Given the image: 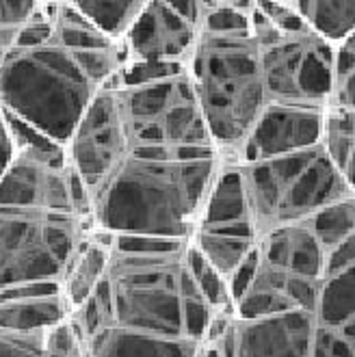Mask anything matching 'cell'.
I'll list each match as a JSON object with an SVG mask.
<instances>
[{
	"label": "cell",
	"mask_w": 355,
	"mask_h": 357,
	"mask_svg": "<svg viewBox=\"0 0 355 357\" xmlns=\"http://www.w3.org/2000/svg\"><path fill=\"white\" fill-rule=\"evenodd\" d=\"M308 357H355V327L329 329L315 325Z\"/></svg>",
	"instance_id": "cell-29"
},
{
	"label": "cell",
	"mask_w": 355,
	"mask_h": 357,
	"mask_svg": "<svg viewBox=\"0 0 355 357\" xmlns=\"http://www.w3.org/2000/svg\"><path fill=\"white\" fill-rule=\"evenodd\" d=\"M199 31L180 17L169 0H145L135 24L119 41L123 63H172L184 66Z\"/></svg>",
	"instance_id": "cell-13"
},
{
	"label": "cell",
	"mask_w": 355,
	"mask_h": 357,
	"mask_svg": "<svg viewBox=\"0 0 355 357\" xmlns=\"http://www.w3.org/2000/svg\"><path fill=\"white\" fill-rule=\"evenodd\" d=\"M184 262L189 266V273L193 275L206 305L211 307V314H219V312L234 314V299H232L227 282L197 254V249L189 241L184 245Z\"/></svg>",
	"instance_id": "cell-25"
},
{
	"label": "cell",
	"mask_w": 355,
	"mask_h": 357,
	"mask_svg": "<svg viewBox=\"0 0 355 357\" xmlns=\"http://www.w3.org/2000/svg\"><path fill=\"white\" fill-rule=\"evenodd\" d=\"M39 3L33 0H22V3H13V0H0V29H20L27 24L37 11Z\"/></svg>",
	"instance_id": "cell-33"
},
{
	"label": "cell",
	"mask_w": 355,
	"mask_h": 357,
	"mask_svg": "<svg viewBox=\"0 0 355 357\" xmlns=\"http://www.w3.org/2000/svg\"><path fill=\"white\" fill-rule=\"evenodd\" d=\"M195 102L221 158L232 160L266 107L258 44L249 33H199L186 61Z\"/></svg>",
	"instance_id": "cell-3"
},
{
	"label": "cell",
	"mask_w": 355,
	"mask_h": 357,
	"mask_svg": "<svg viewBox=\"0 0 355 357\" xmlns=\"http://www.w3.org/2000/svg\"><path fill=\"white\" fill-rule=\"evenodd\" d=\"M186 245V241L158 236H113V249L128 254H169Z\"/></svg>",
	"instance_id": "cell-31"
},
{
	"label": "cell",
	"mask_w": 355,
	"mask_h": 357,
	"mask_svg": "<svg viewBox=\"0 0 355 357\" xmlns=\"http://www.w3.org/2000/svg\"><path fill=\"white\" fill-rule=\"evenodd\" d=\"M199 347H202V344H199ZM193 357H202V353H199V349H197V353H195Z\"/></svg>",
	"instance_id": "cell-36"
},
{
	"label": "cell",
	"mask_w": 355,
	"mask_h": 357,
	"mask_svg": "<svg viewBox=\"0 0 355 357\" xmlns=\"http://www.w3.org/2000/svg\"><path fill=\"white\" fill-rule=\"evenodd\" d=\"M199 353H202V357H223V353L215 344H202Z\"/></svg>",
	"instance_id": "cell-35"
},
{
	"label": "cell",
	"mask_w": 355,
	"mask_h": 357,
	"mask_svg": "<svg viewBox=\"0 0 355 357\" xmlns=\"http://www.w3.org/2000/svg\"><path fill=\"white\" fill-rule=\"evenodd\" d=\"M0 204L33 206L74 215L70 197V162L66 152H15L7 172L0 176Z\"/></svg>",
	"instance_id": "cell-12"
},
{
	"label": "cell",
	"mask_w": 355,
	"mask_h": 357,
	"mask_svg": "<svg viewBox=\"0 0 355 357\" xmlns=\"http://www.w3.org/2000/svg\"><path fill=\"white\" fill-rule=\"evenodd\" d=\"M252 3H232V0H219L208 3L202 0V20L199 33L208 35H236L252 31Z\"/></svg>",
	"instance_id": "cell-26"
},
{
	"label": "cell",
	"mask_w": 355,
	"mask_h": 357,
	"mask_svg": "<svg viewBox=\"0 0 355 357\" xmlns=\"http://www.w3.org/2000/svg\"><path fill=\"white\" fill-rule=\"evenodd\" d=\"M236 223H249V208H247L243 174L236 160L221 158V165L213 178V184L204 197L197 227L213 229V227H227Z\"/></svg>",
	"instance_id": "cell-18"
},
{
	"label": "cell",
	"mask_w": 355,
	"mask_h": 357,
	"mask_svg": "<svg viewBox=\"0 0 355 357\" xmlns=\"http://www.w3.org/2000/svg\"><path fill=\"white\" fill-rule=\"evenodd\" d=\"M111 251L113 236L96 227L76 249V254L72 256L70 264L66 266L63 275L59 280L61 295H63L70 307V314L107 280Z\"/></svg>",
	"instance_id": "cell-16"
},
{
	"label": "cell",
	"mask_w": 355,
	"mask_h": 357,
	"mask_svg": "<svg viewBox=\"0 0 355 357\" xmlns=\"http://www.w3.org/2000/svg\"><path fill=\"white\" fill-rule=\"evenodd\" d=\"M91 229L74 215L0 204V290L59 282Z\"/></svg>",
	"instance_id": "cell-6"
},
{
	"label": "cell",
	"mask_w": 355,
	"mask_h": 357,
	"mask_svg": "<svg viewBox=\"0 0 355 357\" xmlns=\"http://www.w3.org/2000/svg\"><path fill=\"white\" fill-rule=\"evenodd\" d=\"M70 319L59 282H37L0 290V329L48 331Z\"/></svg>",
	"instance_id": "cell-14"
},
{
	"label": "cell",
	"mask_w": 355,
	"mask_h": 357,
	"mask_svg": "<svg viewBox=\"0 0 355 357\" xmlns=\"http://www.w3.org/2000/svg\"><path fill=\"white\" fill-rule=\"evenodd\" d=\"M305 225L323 251H329L331 247L355 236V195L321 208L317 215L305 221Z\"/></svg>",
	"instance_id": "cell-24"
},
{
	"label": "cell",
	"mask_w": 355,
	"mask_h": 357,
	"mask_svg": "<svg viewBox=\"0 0 355 357\" xmlns=\"http://www.w3.org/2000/svg\"><path fill=\"white\" fill-rule=\"evenodd\" d=\"M315 323L329 329L355 327V268L319 280Z\"/></svg>",
	"instance_id": "cell-21"
},
{
	"label": "cell",
	"mask_w": 355,
	"mask_h": 357,
	"mask_svg": "<svg viewBox=\"0 0 355 357\" xmlns=\"http://www.w3.org/2000/svg\"><path fill=\"white\" fill-rule=\"evenodd\" d=\"M305 29L338 46L355 35V0H290Z\"/></svg>",
	"instance_id": "cell-20"
},
{
	"label": "cell",
	"mask_w": 355,
	"mask_h": 357,
	"mask_svg": "<svg viewBox=\"0 0 355 357\" xmlns=\"http://www.w3.org/2000/svg\"><path fill=\"white\" fill-rule=\"evenodd\" d=\"M319 148L342 178L355 186V109L325 107Z\"/></svg>",
	"instance_id": "cell-22"
},
{
	"label": "cell",
	"mask_w": 355,
	"mask_h": 357,
	"mask_svg": "<svg viewBox=\"0 0 355 357\" xmlns=\"http://www.w3.org/2000/svg\"><path fill=\"white\" fill-rule=\"evenodd\" d=\"M115 93L133 148H213L186 72Z\"/></svg>",
	"instance_id": "cell-8"
},
{
	"label": "cell",
	"mask_w": 355,
	"mask_h": 357,
	"mask_svg": "<svg viewBox=\"0 0 355 357\" xmlns=\"http://www.w3.org/2000/svg\"><path fill=\"white\" fill-rule=\"evenodd\" d=\"M130 150L128 126L115 89H100L66 145L68 162L87 186L91 202L126 160Z\"/></svg>",
	"instance_id": "cell-9"
},
{
	"label": "cell",
	"mask_w": 355,
	"mask_h": 357,
	"mask_svg": "<svg viewBox=\"0 0 355 357\" xmlns=\"http://www.w3.org/2000/svg\"><path fill=\"white\" fill-rule=\"evenodd\" d=\"M199 344L184 338L111 327L85 342L87 357H193Z\"/></svg>",
	"instance_id": "cell-17"
},
{
	"label": "cell",
	"mask_w": 355,
	"mask_h": 357,
	"mask_svg": "<svg viewBox=\"0 0 355 357\" xmlns=\"http://www.w3.org/2000/svg\"><path fill=\"white\" fill-rule=\"evenodd\" d=\"M100 89L56 44L13 48L0 59V109L66 148Z\"/></svg>",
	"instance_id": "cell-4"
},
{
	"label": "cell",
	"mask_w": 355,
	"mask_h": 357,
	"mask_svg": "<svg viewBox=\"0 0 355 357\" xmlns=\"http://www.w3.org/2000/svg\"><path fill=\"white\" fill-rule=\"evenodd\" d=\"M107 284L115 327L202 344L211 307L184 262V247L169 254L113 249Z\"/></svg>",
	"instance_id": "cell-2"
},
{
	"label": "cell",
	"mask_w": 355,
	"mask_h": 357,
	"mask_svg": "<svg viewBox=\"0 0 355 357\" xmlns=\"http://www.w3.org/2000/svg\"><path fill=\"white\" fill-rule=\"evenodd\" d=\"M256 238L284 225L305 223L321 208L355 195L323 150L310 148L258 162H239Z\"/></svg>",
	"instance_id": "cell-5"
},
{
	"label": "cell",
	"mask_w": 355,
	"mask_h": 357,
	"mask_svg": "<svg viewBox=\"0 0 355 357\" xmlns=\"http://www.w3.org/2000/svg\"><path fill=\"white\" fill-rule=\"evenodd\" d=\"M70 319L78 329L82 342H87L93 335L115 327V310H113V299L107 280L70 314Z\"/></svg>",
	"instance_id": "cell-27"
},
{
	"label": "cell",
	"mask_w": 355,
	"mask_h": 357,
	"mask_svg": "<svg viewBox=\"0 0 355 357\" xmlns=\"http://www.w3.org/2000/svg\"><path fill=\"white\" fill-rule=\"evenodd\" d=\"M315 325V317L308 312L234 319L215 347L223 357H308Z\"/></svg>",
	"instance_id": "cell-11"
},
{
	"label": "cell",
	"mask_w": 355,
	"mask_h": 357,
	"mask_svg": "<svg viewBox=\"0 0 355 357\" xmlns=\"http://www.w3.org/2000/svg\"><path fill=\"white\" fill-rule=\"evenodd\" d=\"M323 111L325 109L301 107V104L266 102L232 160L258 162L317 148Z\"/></svg>",
	"instance_id": "cell-10"
},
{
	"label": "cell",
	"mask_w": 355,
	"mask_h": 357,
	"mask_svg": "<svg viewBox=\"0 0 355 357\" xmlns=\"http://www.w3.org/2000/svg\"><path fill=\"white\" fill-rule=\"evenodd\" d=\"M355 268V236L342 241L340 245L325 251L323 258V278L336 275V273Z\"/></svg>",
	"instance_id": "cell-32"
},
{
	"label": "cell",
	"mask_w": 355,
	"mask_h": 357,
	"mask_svg": "<svg viewBox=\"0 0 355 357\" xmlns=\"http://www.w3.org/2000/svg\"><path fill=\"white\" fill-rule=\"evenodd\" d=\"M13 156H15V145H13L11 132H9V126L5 121V115L0 111V176L7 172V167L11 165Z\"/></svg>",
	"instance_id": "cell-34"
},
{
	"label": "cell",
	"mask_w": 355,
	"mask_h": 357,
	"mask_svg": "<svg viewBox=\"0 0 355 357\" xmlns=\"http://www.w3.org/2000/svg\"><path fill=\"white\" fill-rule=\"evenodd\" d=\"M219 165L213 148H133L93 197V227L111 236L189 241Z\"/></svg>",
	"instance_id": "cell-1"
},
{
	"label": "cell",
	"mask_w": 355,
	"mask_h": 357,
	"mask_svg": "<svg viewBox=\"0 0 355 357\" xmlns=\"http://www.w3.org/2000/svg\"><path fill=\"white\" fill-rule=\"evenodd\" d=\"M258 258L262 264L273 266L286 275L321 280L325 251L312 236L305 223L284 225L271 229L258 238Z\"/></svg>",
	"instance_id": "cell-15"
},
{
	"label": "cell",
	"mask_w": 355,
	"mask_h": 357,
	"mask_svg": "<svg viewBox=\"0 0 355 357\" xmlns=\"http://www.w3.org/2000/svg\"><path fill=\"white\" fill-rule=\"evenodd\" d=\"M252 35L258 44L260 74L269 102L325 109L331 93L333 46L312 33L280 35L252 9Z\"/></svg>",
	"instance_id": "cell-7"
},
{
	"label": "cell",
	"mask_w": 355,
	"mask_h": 357,
	"mask_svg": "<svg viewBox=\"0 0 355 357\" xmlns=\"http://www.w3.org/2000/svg\"><path fill=\"white\" fill-rule=\"evenodd\" d=\"M327 107L355 109V35L333 46L331 93Z\"/></svg>",
	"instance_id": "cell-28"
},
{
	"label": "cell",
	"mask_w": 355,
	"mask_h": 357,
	"mask_svg": "<svg viewBox=\"0 0 355 357\" xmlns=\"http://www.w3.org/2000/svg\"><path fill=\"white\" fill-rule=\"evenodd\" d=\"M46 331L0 329V357H44Z\"/></svg>",
	"instance_id": "cell-30"
},
{
	"label": "cell",
	"mask_w": 355,
	"mask_h": 357,
	"mask_svg": "<svg viewBox=\"0 0 355 357\" xmlns=\"http://www.w3.org/2000/svg\"><path fill=\"white\" fill-rule=\"evenodd\" d=\"M145 0H74L78 13L111 41L119 44L139 17Z\"/></svg>",
	"instance_id": "cell-23"
},
{
	"label": "cell",
	"mask_w": 355,
	"mask_h": 357,
	"mask_svg": "<svg viewBox=\"0 0 355 357\" xmlns=\"http://www.w3.org/2000/svg\"><path fill=\"white\" fill-rule=\"evenodd\" d=\"M189 243L225 282H229L243 260L256 249L258 238L249 223H236L213 229L197 227Z\"/></svg>",
	"instance_id": "cell-19"
}]
</instances>
